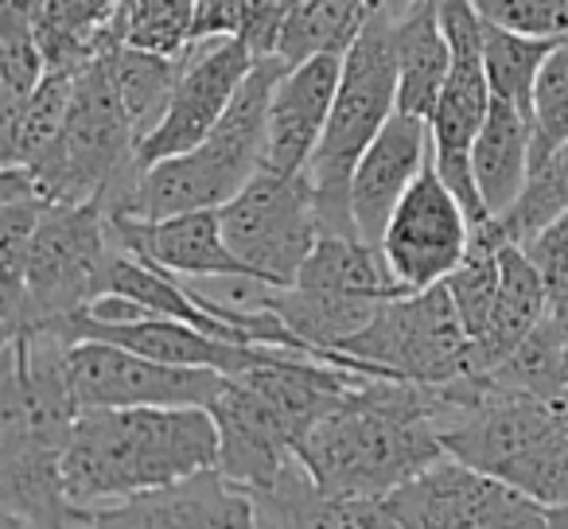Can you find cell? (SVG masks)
Returning a JSON list of instances; mask_svg holds the SVG:
<instances>
[{"mask_svg": "<svg viewBox=\"0 0 568 529\" xmlns=\"http://www.w3.org/2000/svg\"><path fill=\"white\" fill-rule=\"evenodd\" d=\"M440 389L363 374L335 409L296 444V459L335 495L389 498L448 456L440 440Z\"/></svg>", "mask_w": 568, "mask_h": 529, "instance_id": "1", "label": "cell"}, {"mask_svg": "<svg viewBox=\"0 0 568 529\" xmlns=\"http://www.w3.org/2000/svg\"><path fill=\"white\" fill-rule=\"evenodd\" d=\"M219 464V425L203 405L82 409L63 451L74 502L110 506Z\"/></svg>", "mask_w": 568, "mask_h": 529, "instance_id": "2", "label": "cell"}, {"mask_svg": "<svg viewBox=\"0 0 568 529\" xmlns=\"http://www.w3.org/2000/svg\"><path fill=\"white\" fill-rule=\"evenodd\" d=\"M335 358H347L358 374L436 386L444 401L440 425L479 405L490 389V374L483 370L479 347L467 335L448 285L389 296L363 332L332 350V363Z\"/></svg>", "mask_w": 568, "mask_h": 529, "instance_id": "3", "label": "cell"}, {"mask_svg": "<svg viewBox=\"0 0 568 529\" xmlns=\"http://www.w3.org/2000/svg\"><path fill=\"white\" fill-rule=\"evenodd\" d=\"M293 63L281 55L257 59L250 79L230 102L226 118L214 125L203 144L180 156H164L156 164L141 167L129 195V218H175L187 211H219L226 206L265 164V129H268V102L273 87Z\"/></svg>", "mask_w": 568, "mask_h": 529, "instance_id": "4", "label": "cell"}, {"mask_svg": "<svg viewBox=\"0 0 568 529\" xmlns=\"http://www.w3.org/2000/svg\"><path fill=\"white\" fill-rule=\"evenodd\" d=\"M397 113V48H394V17L374 9L363 24L358 40L343 55V79L335 94L332 118H327L324 141L308 164V183L316 195L320 226L324 234L358 237L355 206H351V180L358 160L374 144Z\"/></svg>", "mask_w": 568, "mask_h": 529, "instance_id": "5", "label": "cell"}, {"mask_svg": "<svg viewBox=\"0 0 568 529\" xmlns=\"http://www.w3.org/2000/svg\"><path fill=\"white\" fill-rule=\"evenodd\" d=\"M28 172L51 203H105V214L125 211L141 175V129L121 102L105 59L74 74L63 133Z\"/></svg>", "mask_w": 568, "mask_h": 529, "instance_id": "6", "label": "cell"}, {"mask_svg": "<svg viewBox=\"0 0 568 529\" xmlns=\"http://www.w3.org/2000/svg\"><path fill=\"white\" fill-rule=\"evenodd\" d=\"M110 253L113 234L105 203H51L28 253L24 308H20L17 335L87 312L102 296Z\"/></svg>", "mask_w": 568, "mask_h": 529, "instance_id": "7", "label": "cell"}, {"mask_svg": "<svg viewBox=\"0 0 568 529\" xmlns=\"http://www.w3.org/2000/svg\"><path fill=\"white\" fill-rule=\"evenodd\" d=\"M226 245L265 285L288 288L324 237L308 175H276L261 167L226 206H219Z\"/></svg>", "mask_w": 568, "mask_h": 529, "instance_id": "8", "label": "cell"}, {"mask_svg": "<svg viewBox=\"0 0 568 529\" xmlns=\"http://www.w3.org/2000/svg\"><path fill=\"white\" fill-rule=\"evenodd\" d=\"M386 502L405 529H552L549 506L456 456H444Z\"/></svg>", "mask_w": 568, "mask_h": 529, "instance_id": "9", "label": "cell"}, {"mask_svg": "<svg viewBox=\"0 0 568 529\" xmlns=\"http://www.w3.org/2000/svg\"><path fill=\"white\" fill-rule=\"evenodd\" d=\"M471 218L456 191L444 183L436 164L417 175L405 199L397 203L386 234H382V253H386L389 273L405 293L444 285L459 269V261L471 250Z\"/></svg>", "mask_w": 568, "mask_h": 529, "instance_id": "10", "label": "cell"}, {"mask_svg": "<svg viewBox=\"0 0 568 529\" xmlns=\"http://www.w3.org/2000/svg\"><path fill=\"white\" fill-rule=\"evenodd\" d=\"M71 378L82 409L133 405H211L226 374L203 366H172L118 343L82 339L71 347Z\"/></svg>", "mask_w": 568, "mask_h": 529, "instance_id": "11", "label": "cell"}, {"mask_svg": "<svg viewBox=\"0 0 568 529\" xmlns=\"http://www.w3.org/2000/svg\"><path fill=\"white\" fill-rule=\"evenodd\" d=\"M253 63H257V55L242 40L191 43L164 118L141 141V167L203 144L214 133V125L226 118L230 102L250 79Z\"/></svg>", "mask_w": 568, "mask_h": 529, "instance_id": "12", "label": "cell"}, {"mask_svg": "<svg viewBox=\"0 0 568 529\" xmlns=\"http://www.w3.org/2000/svg\"><path fill=\"white\" fill-rule=\"evenodd\" d=\"M90 529H257V506L250 487L214 464L187 479L94 506Z\"/></svg>", "mask_w": 568, "mask_h": 529, "instance_id": "13", "label": "cell"}, {"mask_svg": "<svg viewBox=\"0 0 568 529\" xmlns=\"http://www.w3.org/2000/svg\"><path fill=\"white\" fill-rule=\"evenodd\" d=\"M206 409L219 425V467L242 487H268L296 459L301 440H296L293 425L242 374L222 382Z\"/></svg>", "mask_w": 568, "mask_h": 529, "instance_id": "14", "label": "cell"}, {"mask_svg": "<svg viewBox=\"0 0 568 529\" xmlns=\"http://www.w3.org/2000/svg\"><path fill=\"white\" fill-rule=\"evenodd\" d=\"M343 79V55H316L293 63L273 87L265 129V172L304 175L324 141L335 94Z\"/></svg>", "mask_w": 568, "mask_h": 529, "instance_id": "15", "label": "cell"}, {"mask_svg": "<svg viewBox=\"0 0 568 529\" xmlns=\"http://www.w3.org/2000/svg\"><path fill=\"white\" fill-rule=\"evenodd\" d=\"M110 234L121 250L149 261L156 269L183 281H219V277H253L245 261L226 245L219 211H187L175 218H129L110 214ZM261 281V277H257Z\"/></svg>", "mask_w": 568, "mask_h": 529, "instance_id": "16", "label": "cell"}, {"mask_svg": "<svg viewBox=\"0 0 568 529\" xmlns=\"http://www.w3.org/2000/svg\"><path fill=\"white\" fill-rule=\"evenodd\" d=\"M428 160H433V125L425 118L397 110L386 121V129L374 136L366 156L358 160L355 180H351V206H355V226L363 242L382 245L397 203L417 183Z\"/></svg>", "mask_w": 568, "mask_h": 529, "instance_id": "17", "label": "cell"}, {"mask_svg": "<svg viewBox=\"0 0 568 529\" xmlns=\"http://www.w3.org/2000/svg\"><path fill=\"white\" fill-rule=\"evenodd\" d=\"M257 529H405L386 498L335 495L293 459L268 487L253 490Z\"/></svg>", "mask_w": 568, "mask_h": 529, "instance_id": "18", "label": "cell"}, {"mask_svg": "<svg viewBox=\"0 0 568 529\" xmlns=\"http://www.w3.org/2000/svg\"><path fill=\"white\" fill-rule=\"evenodd\" d=\"M471 172L490 218H506L534 172V125L506 98L490 102L487 121L471 144Z\"/></svg>", "mask_w": 568, "mask_h": 529, "instance_id": "19", "label": "cell"}, {"mask_svg": "<svg viewBox=\"0 0 568 529\" xmlns=\"http://www.w3.org/2000/svg\"><path fill=\"white\" fill-rule=\"evenodd\" d=\"M394 17L397 48V110L433 118L452 71V43L440 20V0H417Z\"/></svg>", "mask_w": 568, "mask_h": 529, "instance_id": "20", "label": "cell"}, {"mask_svg": "<svg viewBox=\"0 0 568 529\" xmlns=\"http://www.w3.org/2000/svg\"><path fill=\"white\" fill-rule=\"evenodd\" d=\"M498 265H503V285H498L495 319H490L487 339L475 343L487 374L495 370L498 363H506V358L541 327V319L549 316V293H545L541 269L534 265L526 245L506 242L503 237Z\"/></svg>", "mask_w": 568, "mask_h": 529, "instance_id": "21", "label": "cell"}, {"mask_svg": "<svg viewBox=\"0 0 568 529\" xmlns=\"http://www.w3.org/2000/svg\"><path fill=\"white\" fill-rule=\"evenodd\" d=\"M125 0H48L36 20V35L43 43L51 71L79 74L94 59H102L118 40V17Z\"/></svg>", "mask_w": 568, "mask_h": 529, "instance_id": "22", "label": "cell"}, {"mask_svg": "<svg viewBox=\"0 0 568 529\" xmlns=\"http://www.w3.org/2000/svg\"><path fill=\"white\" fill-rule=\"evenodd\" d=\"M74 98V74L51 71L43 87L20 105L17 113L0 118V156L12 167H32L55 149L59 133L67 125Z\"/></svg>", "mask_w": 568, "mask_h": 529, "instance_id": "23", "label": "cell"}, {"mask_svg": "<svg viewBox=\"0 0 568 529\" xmlns=\"http://www.w3.org/2000/svg\"><path fill=\"white\" fill-rule=\"evenodd\" d=\"M371 12V0H293L276 55L284 63H304L316 55H347Z\"/></svg>", "mask_w": 568, "mask_h": 529, "instance_id": "24", "label": "cell"}, {"mask_svg": "<svg viewBox=\"0 0 568 529\" xmlns=\"http://www.w3.org/2000/svg\"><path fill=\"white\" fill-rule=\"evenodd\" d=\"M105 67L113 74V87H118L125 110L133 113L136 129H141V141L156 129V121L164 118L168 102H172L175 79L183 71V55H156V51L129 48V43H113L105 51Z\"/></svg>", "mask_w": 568, "mask_h": 529, "instance_id": "25", "label": "cell"}, {"mask_svg": "<svg viewBox=\"0 0 568 529\" xmlns=\"http://www.w3.org/2000/svg\"><path fill=\"white\" fill-rule=\"evenodd\" d=\"M498 250H503V230H498V222L490 218L487 226H475L471 250H467V257L459 261V269L444 281L452 301H456L459 319H464L467 335H471L475 343L487 339L490 319H495L498 285H503Z\"/></svg>", "mask_w": 568, "mask_h": 529, "instance_id": "26", "label": "cell"}, {"mask_svg": "<svg viewBox=\"0 0 568 529\" xmlns=\"http://www.w3.org/2000/svg\"><path fill=\"white\" fill-rule=\"evenodd\" d=\"M293 0H199L195 43L242 40L257 59L276 55Z\"/></svg>", "mask_w": 568, "mask_h": 529, "instance_id": "27", "label": "cell"}, {"mask_svg": "<svg viewBox=\"0 0 568 529\" xmlns=\"http://www.w3.org/2000/svg\"><path fill=\"white\" fill-rule=\"evenodd\" d=\"M557 48L552 40H534V35L510 32L483 20V59H487V79L495 98H506L518 105L534 125V90L549 51Z\"/></svg>", "mask_w": 568, "mask_h": 529, "instance_id": "28", "label": "cell"}, {"mask_svg": "<svg viewBox=\"0 0 568 529\" xmlns=\"http://www.w3.org/2000/svg\"><path fill=\"white\" fill-rule=\"evenodd\" d=\"M195 17L199 0H125L118 40L156 55H183L195 43Z\"/></svg>", "mask_w": 568, "mask_h": 529, "instance_id": "29", "label": "cell"}, {"mask_svg": "<svg viewBox=\"0 0 568 529\" xmlns=\"http://www.w3.org/2000/svg\"><path fill=\"white\" fill-rule=\"evenodd\" d=\"M560 214H568V141L560 144V149H552L549 156L529 172V183L518 203H514V211L495 222L506 242L526 245L529 237L541 234Z\"/></svg>", "mask_w": 568, "mask_h": 529, "instance_id": "30", "label": "cell"}, {"mask_svg": "<svg viewBox=\"0 0 568 529\" xmlns=\"http://www.w3.org/2000/svg\"><path fill=\"white\" fill-rule=\"evenodd\" d=\"M48 74L51 63L43 55L36 24L0 17V118L17 113L43 87Z\"/></svg>", "mask_w": 568, "mask_h": 529, "instance_id": "31", "label": "cell"}, {"mask_svg": "<svg viewBox=\"0 0 568 529\" xmlns=\"http://www.w3.org/2000/svg\"><path fill=\"white\" fill-rule=\"evenodd\" d=\"M568 141V40L549 51L534 90V167Z\"/></svg>", "mask_w": 568, "mask_h": 529, "instance_id": "32", "label": "cell"}, {"mask_svg": "<svg viewBox=\"0 0 568 529\" xmlns=\"http://www.w3.org/2000/svg\"><path fill=\"white\" fill-rule=\"evenodd\" d=\"M487 24L534 35V40H568V0H471Z\"/></svg>", "mask_w": 568, "mask_h": 529, "instance_id": "33", "label": "cell"}, {"mask_svg": "<svg viewBox=\"0 0 568 529\" xmlns=\"http://www.w3.org/2000/svg\"><path fill=\"white\" fill-rule=\"evenodd\" d=\"M526 253L541 269L545 293H549V324L560 335H568V214L534 234L526 242Z\"/></svg>", "mask_w": 568, "mask_h": 529, "instance_id": "34", "label": "cell"}, {"mask_svg": "<svg viewBox=\"0 0 568 529\" xmlns=\"http://www.w3.org/2000/svg\"><path fill=\"white\" fill-rule=\"evenodd\" d=\"M48 0H0V17L4 20H24V24H36Z\"/></svg>", "mask_w": 568, "mask_h": 529, "instance_id": "35", "label": "cell"}, {"mask_svg": "<svg viewBox=\"0 0 568 529\" xmlns=\"http://www.w3.org/2000/svg\"><path fill=\"white\" fill-rule=\"evenodd\" d=\"M549 518H552V529H568V502L549 506Z\"/></svg>", "mask_w": 568, "mask_h": 529, "instance_id": "36", "label": "cell"}, {"mask_svg": "<svg viewBox=\"0 0 568 529\" xmlns=\"http://www.w3.org/2000/svg\"><path fill=\"white\" fill-rule=\"evenodd\" d=\"M409 4H417V0H382V9L386 12H402V9H409Z\"/></svg>", "mask_w": 568, "mask_h": 529, "instance_id": "37", "label": "cell"}, {"mask_svg": "<svg viewBox=\"0 0 568 529\" xmlns=\"http://www.w3.org/2000/svg\"><path fill=\"white\" fill-rule=\"evenodd\" d=\"M371 9H382V0H371Z\"/></svg>", "mask_w": 568, "mask_h": 529, "instance_id": "38", "label": "cell"}]
</instances>
